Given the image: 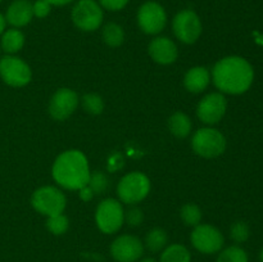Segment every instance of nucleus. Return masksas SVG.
Segmentation results:
<instances>
[{
  "mask_svg": "<svg viewBox=\"0 0 263 262\" xmlns=\"http://www.w3.org/2000/svg\"><path fill=\"white\" fill-rule=\"evenodd\" d=\"M211 76L222 94L240 95L248 91L253 84L254 69L243 57L229 55L215 64Z\"/></svg>",
  "mask_w": 263,
  "mask_h": 262,
  "instance_id": "f257e3e1",
  "label": "nucleus"
},
{
  "mask_svg": "<svg viewBox=\"0 0 263 262\" xmlns=\"http://www.w3.org/2000/svg\"><path fill=\"white\" fill-rule=\"evenodd\" d=\"M51 174L59 186L68 190H80L87 185L91 172L86 156L81 151L69 149L57 157Z\"/></svg>",
  "mask_w": 263,
  "mask_h": 262,
  "instance_id": "f03ea898",
  "label": "nucleus"
},
{
  "mask_svg": "<svg viewBox=\"0 0 263 262\" xmlns=\"http://www.w3.org/2000/svg\"><path fill=\"white\" fill-rule=\"evenodd\" d=\"M151 192V180L145 174L139 171L130 172L120 180L117 185V195L120 202L126 204H136L148 197Z\"/></svg>",
  "mask_w": 263,
  "mask_h": 262,
  "instance_id": "7ed1b4c3",
  "label": "nucleus"
},
{
  "mask_svg": "<svg viewBox=\"0 0 263 262\" xmlns=\"http://www.w3.org/2000/svg\"><path fill=\"white\" fill-rule=\"evenodd\" d=\"M31 204L36 212L50 217L64 212L67 199L64 193L57 186H41L32 193Z\"/></svg>",
  "mask_w": 263,
  "mask_h": 262,
  "instance_id": "20e7f679",
  "label": "nucleus"
},
{
  "mask_svg": "<svg viewBox=\"0 0 263 262\" xmlns=\"http://www.w3.org/2000/svg\"><path fill=\"white\" fill-rule=\"evenodd\" d=\"M192 148L195 154L203 158H216L225 152L226 138L217 128H199L193 135Z\"/></svg>",
  "mask_w": 263,
  "mask_h": 262,
  "instance_id": "39448f33",
  "label": "nucleus"
},
{
  "mask_svg": "<svg viewBox=\"0 0 263 262\" xmlns=\"http://www.w3.org/2000/svg\"><path fill=\"white\" fill-rule=\"evenodd\" d=\"M95 222L102 233H117L125 222V210L120 200L113 198L102 200L95 211Z\"/></svg>",
  "mask_w": 263,
  "mask_h": 262,
  "instance_id": "423d86ee",
  "label": "nucleus"
},
{
  "mask_svg": "<svg viewBox=\"0 0 263 262\" xmlns=\"http://www.w3.org/2000/svg\"><path fill=\"white\" fill-rule=\"evenodd\" d=\"M72 22L86 32L97 31L103 23V8L95 0H79L72 8Z\"/></svg>",
  "mask_w": 263,
  "mask_h": 262,
  "instance_id": "0eeeda50",
  "label": "nucleus"
},
{
  "mask_svg": "<svg viewBox=\"0 0 263 262\" xmlns=\"http://www.w3.org/2000/svg\"><path fill=\"white\" fill-rule=\"evenodd\" d=\"M32 72L30 66L23 59L15 55H7L0 58V79L12 87L26 86L31 81Z\"/></svg>",
  "mask_w": 263,
  "mask_h": 262,
  "instance_id": "6e6552de",
  "label": "nucleus"
},
{
  "mask_svg": "<svg viewBox=\"0 0 263 262\" xmlns=\"http://www.w3.org/2000/svg\"><path fill=\"white\" fill-rule=\"evenodd\" d=\"M172 30L181 43L194 44L202 35V21L194 10H180L172 21Z\"/></svg>",
  "mask_w": 263,
  "mask_h": 262,
  "instance_id": "1a4fd4ad",
  "label": "nucleus"
},
{
  "mask_svg": "<svg viewBox=\"0 0 263 262\" xmlns=\"http://www.w3.org/2000/svg\"><path fill=\"white\" fill-rule=\"evenodd\" d=\"M190 241L198 252L203 254H213L220 252L225 244L222 233L210 223H199L190 235Z\"/></svg>",
  "mask_w": 263,
  "mask_h": 262,
  "instance_id": "9d476101",
  "label": "nucleus"
},
{
  "mask_svg": "<svg viewBox=\"0 0 263 262\" xmlns=\"http://www.w3.org/2000/svg\"><path fill=\"white\" fill-rule=\"evenodd\" d=\"M139 28L146 35H158L167 25V13L157 2H146L138 9L136 14Z\"/></svg>",
  "mask_w": 263,
  "mask_h": 262,
  "instance_id": "9b49d317",
  "label": "nucleus"
},
{
  "mask_svg": "<svg viewBox=\"0 0 263 262\" xmlns=\"http://www.w3.org/2000/svg\"><path fill=\"white\" fill-rule=\"evenodd\" d=\"M228 109V100L222 92L207 94L197 107V116L205 125H216L225 116Z\"/></svg>",
  "mask_w": 263,
  "mask_h": 262,
  "instance_id": "f8f14e48",
  "label": "nucleus"
},
{
  "mask_svg": "<svg viewBox=\"0 0 263 262\" xmlns=\"http://www.w3.org/2000/svg\"><path fill=\"white\" fill-rule=\"evenodd\" d=\"M79 95L74 90L61 87L57 90L49 102V113L57 121H64L71 117L79 107Z\"/></svg>",
  "mask_w": 263,
  "mask_h": 262,
  "instance_id": "ddd939ff",
  "label": "nucleus"
},
{
  "mask_svg": "<svg viewBox=\"0 0 263 262\" xmlns=\"http://www.w3.org/2000/svg\"><path fill=\"white\" fill-rule=\"evenodd\" d=\"M144 253V244L138 236L125 234L110 244V254L117 262H136Z\"/></svg>",
  "mask_w": 263,
  "mask_h": 262,
  "instance_id": "4468645a",
  "label": "nucleus"
},
{
  "mask_svg": "<svg viewBox=\"0 0 263 262\" xmlns=\"http://www.w3.org/2000/svg\"><path fill=\"white\" fill-rule=\"evenodd\" d=\"M148 53L156 63L168 66L176 62L179 50L174 41L166 36H157L149 43Z\"/></svg>",
  "mask_w": 263,
  "mask_h": 262,
  "instance_id": "2eb2a0df",
  "label": "nucleus"
},
{
  "mask_svg": "<svg viewBox=\"0 0 263 262\" xmlns=\"http://www.w3.org/2000/svg\"><path fill=\"white\" fill-rule=\"evenodd\" d=\"M4 17L13 28L25 27L33 18L32 3L30 0H13L7 8Z\"/></svg>",
  "mask_w": 263,
  "mask_h": 262,
  "instance_id": "dca6fc26",
  "label": "nucleus"
},
{
  "mask_svg": "<svg viewBox=\"0 0 263 262\" xmlns=\"http://www.w3.org/2000/svg\"><path fill=\"white\" fill-rule=\"evenodd\" d=\"M211 80H212V76H211V72L208 71V68L203 66H197L190 68L185 73L184 86L189 92L199 94L207 89Z\"/></svg>",
  "mask_w": 263,
  "mask_h": 262,
  "instance_id": "f3484780",
  "label": "nucleus"
},
{
  "mask_svg": "<svg viewBox=\"0 0 263 262\" xmlns=\"http://www.w3.org/2000/svg\"><path fill=\"white\" fill-rule=\"evenodd\" d=\"M25 45V35L20 28H8L2 33L0 39V49L5 54L14 55Z\"/></svg>",
  "mask_w": 263,
  "mask_h": 262,
  "instance_id": "a211bd4d",
  "label": "nucleus"
},
{
  "mask_svg": "<svg viewBox=\"0 0 263 262\" xmlns=\"http://www.w3.org/2000/svg\"><path fill=\"white\" fill-rule=\"evenodd\" d=\"M193 123L192 120L184 112H175L168 118V128L174 136L179 139H184L192 133Z\"/></svg>",
  "mask_w": 263,
  "mask_h": 262,
  "instance_id": "6ab92c4d",
  "label": "nucleus"
},
{
  "mask_svg": "<svg viewBox=\"0 0 263 262\" xmlns=\"http://www.w3.org/2000/svg\"><path fill=\"white\" fill-rule=\"evenodd\" d=\"M159 262H192V253L182 244H170L162 251Z\"/></svg>",
  "mask_w": 263,
  "mask_h": 262,
  "instance_id": "aec40b11",
  "label": "nucleus"
},
{
  "mask_svg": "<svg viewBox=\"0 0 263 262\" xmlns=\"http://www.w3.org/2000/svg\"><path fill=\"white\" fill-rule=\"evenodd\" d=\"M103 41L107 44L109 48H118L125 41V31H123L122 26L118 23L109 22L103 27Z\"/></svg>",
  "mask_w": 263,
  "mask_h": 262,
  "instance_id": "412c9836",
  "label": "nucleus"
},
{
  "mask_svg": "<svg viewBox=\"0 0 263 262\" xmlns=\"http://www.w3.org/2000/svg\"><path fill=\"white\" fill-rule=\"evenodd\" d=\"M168 243V235L161 228H154L145 235V247L151 252L163 251Z\"/></svg>",
  "mask_w": 263,
  "mask_h": 262,
  "instance_id": "4be33fe9",
  "label": "nucleus"
},
{
  "mask_svg": "<svg viewBox=\"0 0 263 262\" xmlns=\"http://www.w3.org/2000/svg\"><path fill=\"white\" fill-rule=\"evenodd\" d=\"M216 262H249L248 254L241 247L231 246L221 249Z\"/></svg>",
  "mask_w": 263,
  "mask_h": 262,
  "instance_id": "5701e85b",
  "label": "nucleus"
},
{
  "mask_svg": "<svg viewBox=\"0 0 263 262\" xmlns=\"http://www.w3.org/2000/svg\"><path fill=\"white\" fill-rule=\"evenodd\" d=\"M180 217L185 225L195 228L202 221V210L194 203H186L180 210Z\"/></svg>",
  "mask_w": 263,
  "mask_h": 262,
  "instance_id": "b1692460",
  "label": "nucleus"
},
{
  "mask_svg": "<svg viewBox=\"0 0 263 262\" xmlns=\"http://www.w3.org/2000/svg\"><path fill=\"white\" fill-rule=\"evenodd\" d=\"M81 104L85 112L90 115H100L104 110V100L99 94L95 92H87L81 98Z\"/></svg>",
  "mask_w": 263,
  "mask_h": 262,
  "instance_id": "393cba45",
  "label": "nucleus"
},
{
  "mask_svg": "<svg viewBox=\"0 0 263 262\" xmlns=\"http://www.w3.org/2000/svg\"><path fill=\"white\" fill-rule=\"evenodd\" d=\"M87 186L92 190L94 195H102L108 190L109 180H108V176L103 171H94L90 174Z\"/></svg>",
  "mask_w": 263,
  "mask_h": 262,
  "instance_id": "a878e982",
  "label": "nucleus"
},
{
  "mask_svg": "<svg viewBox=\"0 0 263 262\" xmlns=\"http://www.w3.org/2000/svg\"><path fill=\"white\" fill-rule=\"evenodd\" d=\"M46 229L50 231L53 235H63L67 230L69 229V220L66 215L61 213V215L50 216L46 220Z\"/></svg>",
  "mask_w": 263,
  "mask_h": 262,
  "instance_id": "bb28decb",
  "label": "nucleus"
},
{
  "mask_svg": "<svg viewBox=\"0 0 263 262\" xmlns=\"http://www.w3.org/2000/svg\"><path fill=\"white\" fill-rule=\"evenodd\" d=\"M249 235H251V230L244 221H236L231 225L230 236L235 243H244L248 240Z\"/></svg>",
  "mask_w": 263,
  "mask_h": 262,
  "instance_id": "cd10ccee",
  "label": "nucleus"
},
{
  "mask_svg": "<svg viewBox=\"0 0 263 262\" xmlns=\"http://www.w3.org/2000/svg\"><path fill=\"white\" fill-rule=\"evenodd\" d=\"M144 220V213L140 208L131 207L127 211H125V222L130 226L135 228L139 226Z\"/></svg>",
  "mask_w": 263,
  "mask_h": 262,
  "instance_id": "c85d7f7f",
  "label": "nucleus"
},
{
  "mask_svg": "<svg viewBox=\"0 0 263 262\" xmlns=\"http://www.w3.org/2000/svg\"><path fill=\"white\" fill-rule=\"evenodd\" d=\"M33 9V17L37 18H45L50 14L51 5L49 4L46 0H36L32 4Z\"/></svg>",
  "mask_w": 263,
  "mask_h": 262,
  "instance_id": "c756f323",
  "label": "nucleus"
},
{
  "mask_svg": "<svg viewBox=\"0 0 263 262\" xmlns=\"http://www.w3.org/2000/svg\"><path fill=\"white\" fill-rule=\"evenodd\" d=\"M130 0H99L100 7L104 9L110 10V12H117V10L123 9L128 4Z\"/></svg>",
  "mask_w": 263,
  "mask_h": 262,
  "instance_id": "7c9ffc66",
  "label": "nucleus"
},
{
  "mask_svg": "<svg viewBox=\"0 0 263 262\" xmlns=\"http://www.w3.org/2000/svg\"><path fill=\"white\" fill-rule=\"evenodd\" d=\"M79 192H80V198H81L84 202H89V200H91L92 198H94V193H92V190L90 189L87 185H86V186L81 188Z\"/></svg>",
  "mask_w": 263,
  "mask_h": 262,
  "instance_id": "2f4dec72",
  "label": "nucleus"
},
{
  "mask_svg": "<svg viewBox=\"0 0 263 262\" xmlns=\"http://www.w3.org/2000/svg\"><path fill=\"white\" fill-rule=\"evenodd\" d=\"M46 2L50 5H54V7H64V5H68L73 0H46Z\"/></svg>",
  "mask_w": 263,
  "mask_h": 262,
  "instance_id": "473e14b6",
  "label": "nucleus"
},
{
  "mask_svg": "<svg viewBox=\"0 0 263 262\" xmlns=\"http://www.w3.org/2000/svg\"><path fill=\"white\" fill-rule=\"evenodd\" d=\"M5 27H7V21H5L4 14L0 13V35L5 31Z\"/></svg>",
  "mask_w": 263,
  "mask_h": 262,
  "instance_id": "72a5a7b5",
  "label": "nucleus"
},
{
  "mask_svg": "<svg viewBox=\"0 0 263 262\" xmlns=\"http://www.w3.org/2000/svg\"><path fill=\"white\" fill-rule=\"evenodd\" d=\"M139 262H157L156 259L152 258V257H145V258H140Z\"/></svg>",
  "mask_w": 263,
  "mask_h": 262,
  "instance_id": "f704fd0d",
  "label": "nucleus"
},
{
  "mask_svg": "<svg viewBox=\"0 0 263 262\" xmlns=\"http://www.w3.org/2000/svg\"><path fill=\"white\" fill-rule=\"evenodd\" d=\"M259 261L263 262V248L261 249V253H259Z\"/></svg>",
  "mask_w": 263,
  "mask_h": 262,
  "instance_id": "c9c22d12",
  "label": "nucleus"
},
{
  "mask_svg": "<svg viewBox=\"0 0 263 262\" xmlns=\"http://www.w3.org/2000/svg\"><path fill=\"white\" fill-rule=\"evenodd\" d=\"M3 2V0H0V3H2Z\"/></svg>",
  "mask_w": 263,
  "mask_h": 262,
  "instance_id": "e433bc0d",
  "label": "nucleus"
},
{
  "mask_svg": "<svg viewBox=\"0 0 263 262\" xmlns=\"http://www.w3.org/2000/svg\"><path fill=\"white\" fill-rule=\"evenodd\" d=\"M0 50H2V49H0Z\"/></svg>",
  "mask_w": 263,
  "mask_h": 262,
  "instance_id": "4c0bfd02",
  "label": "nucleus"
}]
</instances>
